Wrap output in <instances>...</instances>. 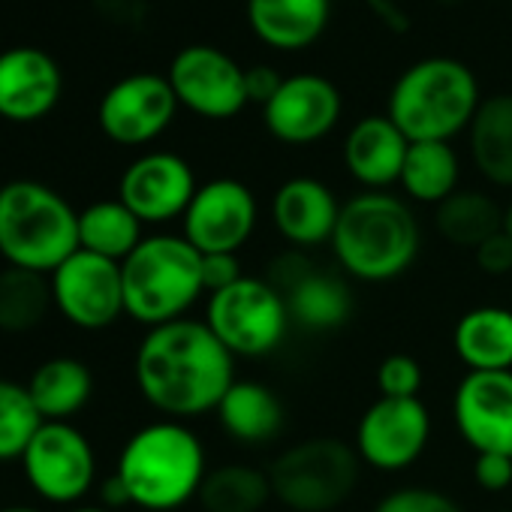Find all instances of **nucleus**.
Segmentation results:
<instances>
[{"instance_id": "f257e3e1", "label": "nucleus", "mask_w": 512, "mask_h": 512, "mask_svg": "<svg viewBox=\"0 0 512 512\" xmlns=\"http://www.w3.org/2000/svg\"><path fill=\"white\" fill-rule=\"evenodd\" d=\"M133 377L139 395L163 419L190 422L217 413L223 395L238 380L235 356L217 341L205 320H175L148 329L136 347Z\"/></svg>"}, {"instance_id": "f03ea898", "label": "nucleus", "mask_w": 512, "mask_h": 512, "mask_svg": "<svg viewBox=\"0 0 512 512\" xmlns=\"http://www.w3.org/2000/svg\"><path fill=\"white\" fill-rule=\"evenodd\" d=\"M419 220L407 199L389 190H362L341 205L332 253L344 275L386 284L413 269L419 256Z\"/></svg>"}, {"instance_id": "7ed1b4c3", "label": "nucleus", "mask_w": 512, "mask_h": 512, "mask_svg": "<svg viewBox=\"0 0 512 512\" xmlns=\"http://www.w3.org/2000/svg\"><path fill=\"white\" fill-rule=\"evenodd\" d=\"M115 473L127 485L136 509L175 512L199 497L208 476V458L187 422L157 419L127 437Z\"/></svg>"}, {"instance_id": "20e7f679", "label": "nucleus", "mask_w": 512, "mask_h": 512, "mask_svg": "<svg viewBox=\"0 0 512 512\" xmlns=\"http://www.w3.org/2000/svg\"><path fill=\"white\" fill-rule=\"evenodd\" d=\"M482 103L476 73L449 55L413 61L389 88L386 115L410 142H452Z\"/></svg>"}, {"instance_id": "39448f33", "label": "nucleus", "mask_w": 512, "mask_h": 512, "mask_svg": "<svg viewBox=\"0 0 512 512\" xmlns=\"http://www.w3.org/2000/svg\"><path fill=\"white\" fill-rule=\"evenodd\" d=\"M79 250V211L49 184L19 178L0 187V256L13 269L52 275Z\"/></svg>"}, {"instance_id": "423d86ee", "label": "nucleus", "mask_w": 512, "mask_h": 512, "mask_svg": "<svg viewBox=\"0 0 512 512\" xmlns=\"http://www.w3.org/2000/svg\"><path fill=\"white\" fill-rule=\"evenodd\" d=\"M124 311L133 323L157 329L184 320L205 296L202 253L172 232L145 235L142 244L121 263Z\"/></svg>"}, {"instance_id": "0eeeda50", "label": "nucleus", "mask_w": 512, "mask_h": 512, "mask_svg": "<svg viewBox=\"0 0 512 512\" xmlns=\"http://www.w3.org/2000/svg\"><path fill=\"white\" fill-rule=\"evenodd\" d=\"M362 476V458L353 443L338 437H308L293 443L269 464L275 497L293 512L341 509Z\"/></svg>"}, {"instance_id": "6e6552de", "label": "nucleus", "mask_w": 512, "mask_h": 512, "mask_svg": "<svg viewBox=\"0 0 512 512\" xmlns=\"http://www.w3.org/2000/svg\"><path fill=\"white\" fill-rule=\"evenodd\" d=\"M205 326L235 359H260L287 341L293 320L284 293L272 281L244 275L238 284L208 296Z\"/></svg>"}, {"instance_id": "1a4fd4ad", "label": "nucleus", "mask_w": 512, "mask_h": 512, "mask_svg": "<svg viewBox=\"0 0 512 512\" xmlns=\"http://www.w3.org/2000/svg\"><path fill=\"white\" fill-rule=\"evenodd\" d=\"M22 461L31 491L52 506H79L97 485V455L73 422H43Z\"/></svg>"}, {"instance_id": "9d476101", "label": "nucleus", "mask_w": 512, "mask_h": 512, "mask_svg": "<svg viewBox=\"0 0 512 512\" xmlns=\"http://www.w3.org/2000/svg\"><path fill=\"white\" fill-rule=\"evenodd\" d=\"M49 284L55 311L82 332H103L127 314L121 263H112L106 256L79 247L49 275Z\"/></svg>"}, {"instance_id": "9b49d317", "label": "nucleus", "mask_w": 512, "mask_h": 512, "mask_svg": "<svg viewBox=\"0 0 512 512\" xmlns=\"http://www.w3.org/2000/svg\"><path fill=\"white\" fill-rule=\"evenodd\" d=\"M166 79L178 97V106L208 121H229L250 103L244 67L229 52L208 43L184 46L172 58Z\"/></svg>"}, {"instance_id": "f8f14e48", "label": "nucleus", "mask_w": 512, "mask_h": 512, "mask_svg": "<svg viewBox=\"0 0 512 512\" xmlns=\"http://www.w3.org/2000/svg\"><path fill=\"white\" fill-rule=\"evenodd\" d=\"M431 440V413L422 398H377L356 425V452L365 467L401 473L413 467Z\"/></svg>"}, {"instance_id": "ddd939ff", "label": "nucleus", "mask_w": 512, "mask_h": 512, "mask_svg": "<svg viewBox=\"0 0 512 512\" xmlns=\"http://www.w3.org/2000/svg\"><path fill=\"white\" fill-rule=\"evenodd\" d=\"M178 97L166 76L133 73L118 79L97 106L103 136L124 148H139L160 139L178 115Z\"/></svg>"}, {"instance_id": "4468645a", "label": "nucleus", "mask_w": 512, "mask_h": 512, "mask_svg": "<svg viewBox=\"0 0 512 512\" xmlns=\"http://www.w3.org/2000/svg\"><path fill=\"white\" fill-rule=\"evenodd\" d=\"M260 220L253 190L238 178H211L199 184L184 217L181 235L199 253H238Z\"/></svg>"}, {"instance_id": "2eb2a0df", "label": "nucleus", "mask_w": 512, "mask_h": 512, "mask_svg": "<svg viewBox=\"0 0 512 512\" xmlns=\"http://www.w3.org/2000/svg\"><path fill=\"white\" fill-rule=\"evenodd\" d=\"M344 112L341 88L320 73L284 76L278 94L263 106L266 130L284 145H314L326 139Z\"/></svg>"}, {"instance_id": "dca6fc26", "label": "nucleus", "mask_w": 512, "mask_h": 512, "mask_svg": "<svg viewBox=\"0 0 512 512\" xmlns=\"http://www.w3.org/2000/svg\"><path fill=\"white\" fill-rule=\"evenodd\" d=\"M452 419L476 455H512V371H467L452 395Z\"/></svg>"}, {"instance_id": "f3484780", "label": "nucleus", "mask_w": 512, "mask_h": 512, "mask_svg": "<svg viewBox=\"0 0 512 512\" xmlns=\"http://www.w3.org/2000/svg\"><path fill=\"white\" fill-rule=\"evenodd\" d=\"M196 190L199 184L193 166L172 151H148L136 157L118 181V199L145 226L184 217Z\"/></svg>"}, {"instance_id": "a211bd4d", "label": "nucleus", "mask_w": 512, "mask_h": 512, "mask_svg": "<svg viewBox=\"0 0 512 512\" xmlns=\"http://www.w3.org/2000/svg\"><path fill=\"white\" fill-rule=\"evenodd\" d=\"M287 299L293 326L305 332H335L353 314V296L341 275L317 269L302 253H284L269 278Z\"/></svg>"}, {"instance_id": "6ab92c4d", "label": "nucleus", "mask_w": 512, "mask_h": 512, "mask_svg": "<svg viewBox=\"0 0 512 512\" xmlns=\"http://www.w3.org/2000/svg\"><path fill=\"white\" fill-rule=\"evenodd\" d=\"M64 94V73L58 61L34 46L0 52V118L13 124H34L46 118Z\"/></svg>"}, {"instance_id": "aec40b11", "label": "nucleus", "mask_w": 512, "mask_h": 512, "mask_svg": "<svg viewBox=\"0 0 512 512\" xmlns=\"http://www.w3.org/2000/svg\"><path fill=\"white\" fill-rule=\"evenodd\" d=\"M341 217V202L335 190L311 175L287 178L272 199V220L281 238L299 250L332 244Z\"/></svg>"}, {"instance_id": "412c9836", "label": "nucleus", "mask_w": 512, "mask_h": 512, "mask_svg": "<svg viewBox=\"0 0 512 512\" xmlns=\"http://www.w3.org/2000/svg\"><path fill=\"white\" fill-rule=\"evenodd\" d=\"M410 151V139L386 115L359 118L344 136V163L347 172L365 190H389L401 181V169Z\"/></svg>"}, {"instance_id": "4be33fe9", "label": "nucleus", "mask_w": 512, "mask_h": 512, "mask_svg": "<svg viewBox=\"0 0 512 512\" xmlns=\"http://www.w3.org/2000/svg\"><path fill=\"white\" fill-rule=\"evenodd\" d=\"M244 13L263 46L302 52L326 34L332 0H244Z\"/></svg>"}, {"instance_id": "5701e85b", "label": "nucleus", "mask_w": 512, "mask_h": 512, "mask_svg": "<svg viewBox=\"0 0 512 512\" xmlns=\"http://www.w3.org/2000/svg\"><path fill=\"white\" fill-rule=\"evenodd\" d=\"M467 145L476 172L488 184L512 190V94H491L479 103Z\"/></svg>"}, {"instance_id": "b1692460", "label": "nucleus", "mask_w": 512, "mask_h": 512, "mask_svg": "<svg viewBox=\"0 0 512 512\" xmlns=\"http://www.w3.org/2000/svg\"><path fill=\"white\" fill-rule=\"evenodd\" d=\"M223 431L244 446H263L284 428L281 398L260 380H235L217 407Z\"/></svg>"}, {"instance_id": "393cba45", "label": "nucleus", "mask_w": 512, "mask_h": 512, "mask_svg": "<svg viewBox=\"0 0 512 512\" xmlns=\"http://www.w3.org/2000/svg\"><path fill=\"white\" fill-rule=\"evenodd\" d=\"M452 347L467 371H512V311L500 305L467 311L455 323Z\"/></svg>"}, {"instance_id": "a878e982", "label": "nucleus", "mask_w": 512, "mask_h": 512, "mask_svg": "<svg viewBox=\"0 0 512 512\" xmlns=\"http://www.w3.org/2000/svg\"><path fill=\"white\" fill-rule=\"evenodd\" d=\"M28 392L43 422H70L94 395V374L76 356L46 359L28 380Z\"/></svg>"}, {"instance_id": "bb28decb", "label": "nucleus", "mask_w": 512, "mask_h": 512, "mask_svg": "<svg viewBox=\"0 0 512 512\" xmlns=\"http://www.w3.org/2000/svg\"><path fill=\"white\" fill-rule=\"evenodd\" d=\"M398 184L410 202L437 208L461 184L458 151L452 148V142H410Z\"/></svg>"}, {"instance_id": "cd10ccee", "label": "nucleus", "mask_w": 512, "mask_h": 512, "mask_svg": "<svg viewBox=\"0 0 512 512\" xmlns=\"http://www.w3.org/2000/svg\"><path fill=\"white\" fill-rule=\"evenodd\" d=\"M142 220L121 199H100L79 211V247L112 263H124L142 244Z\"/></svg>"}, {"instance_id": "c85d7f7f", "label": "nucleus", "mask_w": 512, "mask_h": 512, "mask_svg": "<svg viewBox=\"0 0 512 512\" xmlns=\"http://www.w3.org/2000/svg\"><path fill=\"white\" fill-rule=\"evenodd\" d=\"M434 226L443 241L476 250L494 232L503 229V208L482 190L458 187L449 199L434 208Z\"/></svg>"}, {"instance_id": "c756f323", "label": "nucleus", "mask_w": 512, "mask_h": 512, "mask_svg": "<svg viewBox=\"0 0 512 512\" xmlns=\"http://www.w3.org/2000/svg\"><path fill=\"white\" fill-rule=\"evenodd\" d=\"M275 497L269 470L250 464H223L208 470L199 488V506L205 512H263Z\"/></svg>"}, {"instance_id": "7c9ffc66", "label": "nucleus", "mask_w": 512, "mask_h": 512, "mask_svg": "<svg viewBox=\"0 0 512 512\" xmlns=\"http://www.w3.org/2000/svg\"><path fill=\"white\" fill-rule=\"evenodd\" d=\"M55 308L49 275L25 269H0V332L25 335L46 323Z\"/></svg>"}, {"instance_id": "2f4dec72", "label": "nucleus", "mask_w": 512, "mask_h": 512, "mask_svg": "<svg viewBox=\"0 0 512 512\" xmlns=\"http://www.w3.org/2000/svg\"><path fill=\"white\" fill-rule=\"evenodd\" d=\"M43 416L28 392V386L0 380V464L25 455L28 443L40 431Z\"/></svg>"}, {"instance_id": "473e14b6", "label": "nucleus", "mask_w": 512, "mask_h": 512, "mask_svg": "<svg viewBox=\"0 0 512 512\" xmlns=\"http://www.w3.org/2000/svg\"><path fill=\"white\" fill-rule=\"evenodd\" d=\"M422 365L416 356L392 353L377 365V389L380 398H419L422 389Z\"/></svg>"}, {"instance_id": "72a5a7b5", "label": "nucleus", "mask_w": 512, "mask_h": 512, "mask_svg": "<svg viewBox=\"0 0 512 512\" xmlns=\"http://www.w3.org/2000/svg\"><path fill=\"white\" fill-rule=\"evenodd\" d=\"M371 512H464L449 494L428 485H404L377 500Z\"/></svg>"}, {"instance_id": "f704fd0d", "label": "nucleus", "mask_w": 512, "mask_h": 512, "mask_svg": "<svg viewBox=\"0 0 512 512\" xmlns=\"http://www.w3.org/2000/svg\"><path fill=\"white\" fill-rule=\"evenodd\" d=\"M473 482L488 494H500L512 488V455L482 452L473 458Z\"/></svg>"}, {"instance_id": "c9c22d12", "label": "nucleus", "mask_w": 512, "mask_h": 512, "mask_svg": "<svg viewBox=\"0 0 512 512\" xmlns=\"http://www.w3.org/2000/svg\"><path fill=\"white\" fill-rule=\"evenodd\" d=\"M476 269L488 278H503L512 272V238L500 229L473 250Z\"/></svg>"}, {"instance_id": "e433bc0d", "label": "nucleus", "mask_w": 512, "mask_h": 512, "mask_svg": "<svg viewBox=\"0 0 512 512\" xmlns=\"http://www.w3.org/2000/svg\"><path fill=\"white\" fill-rule=\"evenodd\" d=\"M244 278L238 253H202V287L205 293H220Z\"/></svg>"}, {"instance_id": "4c0bfd02", "label": "nucleus", "mask_w": 512, "mask_h": 512, "mask_svg": "<svg viewBox=\"0 0 512 512\" xmlns=\"http://www.w3.org/2000/svg\"><path fill=\"white\" fill-rule=\"evenodd\" d=\"M281 82H284V76H281L275 67H269V64H253V67H244L247 97H250V103H256V106H266V103L278 94Z\"/></svg>"}, {"instance_id": "58836bf2", "label": "nucleus", "mask_w": 512, "mask_h": 512, "mask_svg": "<svg viewBox=\"0 0 512 512\" xmlns=\"http://www.w3.org/2000/svg\"><path fill=\"white\" fill-rule=\"evenodd\" d=\"M368 10H371L389 31H407V28H410V16H407V10L398 4V0H368Z\"/></svg>"}, {"instance_id": "ea45409f", "label": "nucleus", "mask_w": 512, "mask_h": 512, "mask_svg": "<svg viewBox=\"0 0 512 512\" xmlns=\"http://www.w3.org/2000/svg\"><path fill=\"white\" fill-rule=\"evenodd\" d=\"M100 506H106V509H112V512H118V509H124V506H133L130 503V494H127V485L121 482V476L118 473H109L103 482H100Z\"/></svg>"}, {"instance_id": "a19ab883", "label": "nucleus", "mask_w": 512, "mask_h": 512, "mask_svg": "<svg viewBox=\"0 0 512 512\" xmlns=\"http://www.w3.org/2000/svg\"><path fill=\"white\" fill-rule=\"evenodd\" d=\"M503 232L512 238V199H509V205L503 208Z\"/></svg>"}, {"instance_id": "79ce46f5", "label": "nucleus", "mask_w": 512, "mask_h": 512, "mask_svg": "<svg viewBox=\"0 0 512 512\" xmlns=\"http://www.w3.org/2000/svg\"><path fill=\"white\" fill-rule=\"evenodd\" d=\"M0 512H43V509H34V506H0Z\"/></svg>"}, {"instance_id": "37998d69", "label": "nucleus", "mask_w": 512, "mask_h": 512, "mask_svg": "<svg viewBox=\"0 0 512 512\" xmlns=\"http://www.w3.org/2000/svg\"><path fill=\"white\" fill-rule=\"evenodd\" d=\"M70 512H112V509H106V506H73Z\"/></svg>"}]
</instances>
